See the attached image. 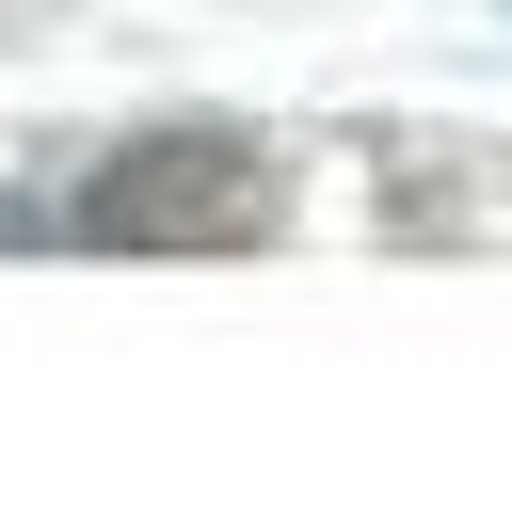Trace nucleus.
<instances>
[{"mask_svg":"<svg viewBox=\"0 0 512 512\" xmlns=\"http://www.w3.org/2000/svg\"><path fill=\"white\" fill-rule=\"evenodd\" d=\"M80 240H128V256H192V240H256L272 224V144L256 128H144L112 144L80 192H64Z\"/></svg>","mask_w":512,"mask_h":512,"instance_id":"f257e3e1","label":"nucleus"}]
</instances>
